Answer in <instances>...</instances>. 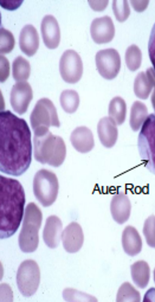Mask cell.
<instances>
[{"mask_svg":"<svg viewBox=\"0 0 155 302\" xmlns=\"http://www.w3.org/2000/svg\"><path fill=\"white\" fill-rule=\"evenodd\" d=\"M0 170L15 176L28 168L32 158L31 132L26 121L10 111L0 113Z\"/></svg>","mask_w":155,"mask_h":302,"instance_id":"6da1fadb","label":"cell"},{"mask_svg":"<svg viewBox=\"0 0 155 302\" xmlns=\"http://www.w3.org/2000/svg\"><path fill=\"white\" fill-rule=\"evenodd\" d=\"M0 238L13 235L20 225L25 201L24 188L15 179L0 175Z\"/></svg>","mask_w":155,"mask_h":302,"instance_id":"7a4b0ae2","label":"cell"},{"mask_svg":"<svg viewBox=\"0 0 155 302\" xmlns=\"http://www.w3.org/2000/svg\"><path fill=\"white\" fill-rule=\"evenodd\" d=\"M34 155L35 159L42 164L57 167L64 162L66 154L65 142L61 137L48 130L34 134Z\"/></svg>","mask_w":155,"mask_h":302,"instance_id":"3957f363","label":"cell"},{"mask_svg":"<svg viewBox=\"0 0 155 302\" xmlns=\"http://www.w3.org/2000/svg\"><path fill=\"white\" fill-rule=\"evenodd\" d=\"M42 219L41 212L34 203L26 206L22 227L18 238L21 250L26 253L34 252L39 243L38 231Z\"/></svg>","mask_w":155,"mask_h":302,"instance_id":"277c9868","label":"cell"},{"mask_svg":"<svg viewBox=\"0 0 155 302\" xmlns=\"http://www.w3.org/2000/svg\"><path fill=\"white\" fill-rule=\"evenodd\" d=\"M139 154L146 168L155 175V114L143 122L137 139Z\"/></svg>","mask_w":155,"mask_h":302,"instance_id":"5b68a950","label":"cell"},{"mask_svg":"<svg viewBox=\"0 0 155 302\" xmlns=\"http://www.w3.org/2000/svg\"><path fill=\"white\" fill-rule=\"evenodd\" d=\"M59 183L56 174L49 170L42 169L35 174L33 181L34 195L44 207L51 205L58 194Z\"/></svg>","mask_w":155,"mask_h":302,"instance_id":"8992f818","label":"cell"},{"mask_svg":"<svg viewBox=\"0 0 155 302\" xmlns=\"http://www.w3.org/2000/svg\"><path fill=\"white\" fill-rule=\"evenodd\" d=\"M30 119L34 132L49 129L51 126L59 127L60 125L55 106L51 101L46 98L37 101Z\"/></svg>","mask_w":155,"mask_h":302,"instance_id":"52a82bcc","label":"cell"},{"mask_svg":"<svg viewBox=\"0 0 155 302\" xmlns=\"http://www.w3.org/2000/svg\"><path fill=\"white\" fill-rule=\"evenodd\" d=\"M40 280V272L37 263L31 259L22 262L18 268L16 282L18 289L24 296L34 295L38 287Z\"/></svg>","mask_w":155,"mask_h":302,"instance_id":"ba28073f","label":"cell"},{"mask_svg":"<svg viewBox=\"0 0 155 302\" xmlns=\"http://www.w3.org/2000/svg\"><path fill=\"white\" fill-rule=\"evenodd\" d=\"M83 64L80 56L72 49L65 51L59 62L61 76L66 82L71 84L78 82L83 73Z\"/></svg>","mask_w":155,"mask_h":302,"instance_id":"9c48e42d","label":"cell"},{"mask_svg":"<svg viewBox=\"0 0 155 302\" xmlns=\"http://www.w3.org/2000/svg\"><path fill=\"white\" fill-rule=\"evenodd\" d=\"M99 73L105 79L112 80L116 77L121 67V60L117 51L113 48L101 50L95 56Z\"/></svg>","mask_w":155,"mask_h":302,"instance_id":"30bf717a","label":"cell"},{"mask_svg":"<svg viewBox=\"0 0 155 302\" xmlns=\"http://www.w3.org/2000/svg\"><path fill=\"white\" fill-rule=\"evenodd\" d=\"M33 97L32 90L28 82L23 81L16 83L10 94V103L13 110L20 115L24 113Z\"/></svg>","mask_w":155,"mask_h":302,"instance_id":"8fae6325","label":"cell"},{"mask_svg":"<svg viewBox=\"0 0 155 302\" xmlns=\"http://www.w3.org/2000/svg\"><path fill=\"white\" fill-rule=\"evenodd\" d=\"M115 29L112 19L106 15L94 19L90 26L91 37L96 43H106L111 41L115 35Z\"/></svg>","mask_w":155,"mask_h":302,"instance_id":"7c38bea8","label":"cell"},{"mask_svg":"<svg viewBox=\"0 0 155 302\" xmlns=\"http://www.w3.org/2000/svg\"><path fill=\"white\" fill-rule=\"evenodd\" d=\"M61 238L66 251L71 253L78 252L82 247L84 241L81 227L76 222H71L62 231Z\"/></svg>","mask_w":155,"mask_h":302,"instance_id":"4fadbf2b","label":"cell"},{"mask_svg":"<svg viewBox=\"0 0 155 302\" xmlns=\"http://www.w3.org/2000/svg\"><path fill=\"white\" fill-rule=\"evenodd\" d=\"M41 29L45 46L50 49L57 48L60 42V31L55 18L51 15H46L42 20Z\"/></svg>","mask_w":155,"mask_h":302,"instance_id":"5bb4252c","label":"cell"},{"mask_svg":"<svg viewBox=\"0 0 155 302\" xmlns=\"http://www.w3.org/2000/svg\"><path fill=\"white\" fill-rule=\"evenodd\" d=\"M110 209L112 217L117 223L122 224L129 219L130 214L131 205L127 195L120 192L113 197Z\"/></svg>","mask_w":155,"mask_h":302,"instance_id":"9a60e30c","label":"cell"},{"mask_svg":"<svg viewBox=\"0 0 155 302\" xmlns=\"http://www.w3.org/2000/svg\"><path fill=\"white\" fill-rule=\"evenodd\" d=\"M70 140L75 149L82 153L90 151L94 146V136L92 131L85 126L76 128L71 134Z\"/></svg>","mask_w":155,"mask_h":302,"instance_id":"2e32d148","label":"cell"},{"mask_svg":"<svg viewBox=\"0 0 155 302\" xmlns=\"http://www.w3.org/2000/svg\"><path fill=\"white\" fill-rule=\"evenodd\" d=\"M62 223L61 220L55 215H51L46 220L43 233L44 242L51 248H56L61 238Z\"/></svg>","mask_w":155,"mask_h":302,"instance_id":"e0dca14e","label":"cell"},{"mask_svg":"<svg viewBox=\"0 0 155 302\" xmlns=\"http://www.w3.org/2000/svg\"><path fill=\"white\" fill-rule=\"evenodd\" d=\"M97 132L99 140L105 147L110 148L115 144L118 138L117 125L109 117H104L99 120L97 125Z\"/></svg>","mask_w":155,"mask_h":302,"instance_id":"ac0fdd59","label":"cell"},{"mask_svg":"<svg viewBox=\"0 0 155 302\" xmlns=\"http://www.w3.org/2000/svg\"><path fill=\"white\" fill-rule=\"evenodd\" d=\"M19 45L21 51L29 57L36 52L39 46V37L36 29L32 25H26L21 29Z\"/></svg>","mask_w":155,"mask_h":302,"instance_id":"d6986e66","label":"cell"},{"mask_svg":"<svg viewBox=\"0 0 155 302\" xmlns=\"http://www.w3.org/2000/svg\"><path fill=\"white\" fill-rule=\"evenodd\" d=\"M122 243L125 252L131 256H134L141 250L142 241L137 229L128 225L124 230L122 235Z\"/></svg>","mask_w":155,"mask_h":302,"instance_id":"ffe728a7","label":"cell"},{"mask_svg":"<svg viewBox=\"0 0 155 302\" xmlns=\"http://www.w3.org/2000/svg\"><path fill=\"white\" fill-rule=\"evenodd\" d=\"M131 277L134 283L143 289L147 285L150 277V268L147 262L139 261L130 266Z\"/></svg>","mask_w":155,"mask_h":302,"instance_id":"44dd1931","label":"cell"},{"mask_svg":"<svg viewBox=\"0 0 155 302\" xmlns=\"http://www.w3.org/2000/svg\"><path fill=\"white\" fill-rule=\"evenodd\" d=\"M126 110V104L124 100L119 96L114 97L109 105V117L117 125H120L124 121Z\"/></svg>","mask_w":155,"mask_h":302,"instance_id":"7402d4cb","label":"cell"},{"mask_svg":"<svg viewBox=\"0 0 155 302\" xmlns=\"http://www.w3.org/2000/svg\"><path fill=\"white\" fill-rule=\"evenodd\" d=\"M60 102L61 107L67 113L72 114L77 110L80 103L78 93L73 89H66L61 93Z\"/></svg>","mask_w":155,"mask_h":302,"instance_id":"603a6c76","label":"cell"},{"mask_svg":"<svg viewBox=\"0 0 155 302\" xmlns=\"http://www.w3.org/2000/svg\"><path fill=\"white\" fill-rule=\"evenodd\" d=\"M31 72L29 61L21 56L17 57L12 65V73L14 79L16 81H23L29 78Z\"/></svg>","mask_w":155,"mask_h":302,"instance_id":"cb8c5ba5","label":"cell"},{"mask_svg":"<svg viewBox=\"0 0 155 302\" xmlns=\"http://www.w3.org/2000/svg\"><path fill=\"white\" fill-rule=\"evenodd\" d=\"M116 299L117 302H140L141 297L139 292L127 282L119 288Z\"/></svg>","mask_w":155,"mask_h":302,"instance_id":"d4e9b609","label":"cell"},{"mask_svg":"<svg viewBox=\"0 0 155 302\" xmlns=\"http://www.w3.org/2000/svg\"><path fill=\"white\" fill-rule=\"evenodd\" d=\"M15 40L12 33L9 30L1 28L0 29V53L6 54L10 52L15 45Z\"/></svg>","mask_w":155,"mask_h":302,"instance_id":"484cf974","label":"cell"},{"mask_svg":"<svg viewBox=\"0 0 155 302\" xmlns=\"http://www.w3.org/2000/svg\"><path fill=\"white\" fill-rule=\"evenodd\" d=\"M147 244L155 248V216L152 215L145 221L143 230Z\"/></svg>","mask_w":155,"mask_h":302,"instance_id":"4316f807","label":"cell"},{"mask_svg":"<svg viewBox=\"0 0 155 302\" xmlns=\"http://www.w3.org/2000/svg\"><path fill=\"white\" fill-rule=\"evenodd\" d=\"M112 8L117 20L120 22L125 21L130 13V8L127 1H113Z\"/></svg>","mask_w":155,"mask_h":302,"instance_id":"83f0119b","label":"cell"},{"mask_svg":"<svg viewBox=\"0 0 155 302\" xmlns=\"http://www.w3.org/2000/svg\"><path fill=\"white\" fill-rule=\"evenodd\" d=\"M140 50L136 45H132L127 49L125 55L126 62L129 67L134 59H140L141 57Z\"/></svg>","mask_w":155,"mask_h":302,"instance_id":"f1b7e54d","label":"cell"},{"mask_svg":"<svg viewBox=\"0 0 155 302\" xmlns=\"http://www.w3.org/2000/svg\"><path fill=\"white\" fill-rule=\"evenodd\" d=\"M148 51L150 61L155 71V23L150 34L148 44Z\"/></svg>","mask_w":155,"mask_h":302,"instance_id":"f546056e","label":"cell"},{"mask_svg":"<svg viewBox=\"0 0 155 302\" xmlns=\"http://www.w3.org/2000/svg\"><path fill=\"white\" fill-rule=\"evenodd\" d=\"M23 0H0V4L3 8L8 10H15L22 4Z\"/></svg>","mask_w":155,"mask_h":302,"instance_id":"4dcf8cb0","label":"cell"},{"mask_svg":"<svg viewBox=\"0 0 155 302\" xmlns=\"http://www.w3.org/2000/svg\"><path fill=\"white\" fill-rule=\"evenodd\" d=\"M138 1H131L130 2L134 8V9L137 11L140 12L143 11L146 8V7L142 6H147L148 4V1H143L142 3H140L141 1H139V3Z\"/></svg>","mask_w":155,"mask_h":302,"instance_id":"1f68e13d","label":"cell"},{"mask_svg":"<svg viewBox=\"0 0 155 302\" xmlns=\"http://www.w3.org/2000/svg\"><path fill=\"white\" fill-rule=\"evenodd\" d=\"M143 302H155V288L149 289L145 293Z\"/></svg>","mask_w":155,"mask_h":302,"instance_id":"d6a6232c","label":"cell"},{"mask_svg":"<svg viewBox=\"0 0 155 302\" xmlns=\"http://www.w3.org/2000/svg\"><path fill=\"white\" fill-rule=\"evenodd\" d=\"M154 280L155 283V268L153 271Z\"/></svg>","mask_w":155,"mask_h":302,"instance_id":"836d02e7","label":"cell"}]
</instances>
